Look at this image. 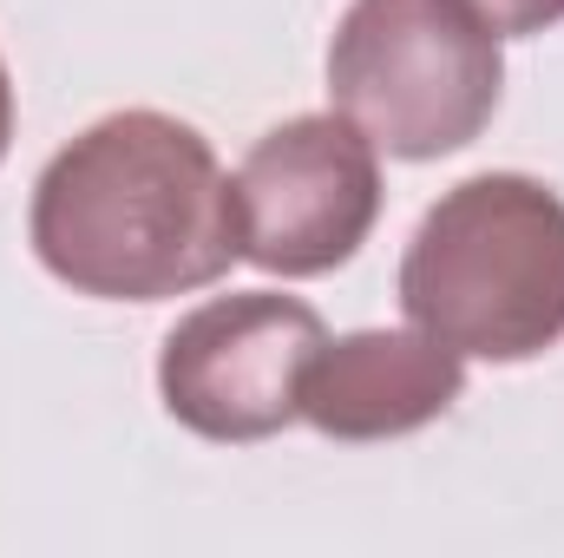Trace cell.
<instances>
[{"label": "cell", "instance_id": "6da1fadb", "mask_svg": "<svg viewBox=\"0 0 564 558\" xmlns=\"http://www.w3.org/2000/svg\"><path fill=\"white\" fill-rule=\"evenodd\" d=\"M40 270L93 302H171L243 257L237 197L210 139L171 112H106L59 144L26 204Z\"/></svg>", "mask_w": 564, "mask_h": 558}, {"label": "cell", "instance_id": "7a4b0ae2", "mask_svg": "<svg viewBox=\"0 0 564 558\" xmlns=\"http://www.w3.org/2000/svg\"><path fill=\"white\" fill-rule=\"evenodd\" d=\"M394 289L459 362H539L564 342V197L525 171L459 178L414 224Z\"/></svg>", "mask_w": 564, "mask_h": 558}, {"label": "cell", "instance_id": "3957f363", "mask_svg": "<svg viewBox=\"0 0 564 558\" xmlns=\"http://www.w3.org/2000/svg\"><path fill=\"white\" fill-rule=\"evenodd\" d=\"M328 99L401 164L453 158L492 126L506 53L466 0H348L328 40Z\"/></svg>", "mask_w": 564, "mask_h": 558}, {"label": "cell", "instance_id": "277c9868", "mask_svg": "<svg viewBox=\"0 0 564 558\" xmlns=\"http://www.w3.org/2000/svg\"><path fill=\"white\" fill-rule=\"evenodd\" d=\"M328 342L302 296L230 289L177 315L158 348V401L177 427L217 447L270 440L302 420V375Z\"/></svg>", "mask_w": 564, "mask_h": 558}, {"label": "cell", "instance_id": "5b68a950", "mask_svg": "<svg viewBox=\"0 0 564 558\" xmlns=\"http://www.w3.org/2000/svg\"><path fill=\"white\" fill-rule=\"evenodd\" d=\"M230 197L257 270L295 282L328 277L381 224V151L341 112H302L243 151Z\"/></svg>", "mask_w": 564, "mask_h": 558}, {"label": "cell", "instance_id": "8992f818", "mask_svg": "<svg viewBox=\"0 0 564 558\" xmlns=\"http://www.w3.org/2000/svg\"><path fill=\"white\" fill-rule=\"evenodd\" d=\"M466 395V362L433 335L408 329H355L315 348L302 375V420L328 440H401L421 433Z\"/></svg>", "mask_w": 564, "mask_h": 558}, {"label": "cell", "instance_id": "52a82bcc", "mask_svg": "<svg viewBox=\"0 0 564 558\" xmlns=\"http://www.w3.org/2000/svg\"><path fill=\"white\" fill-rule=\"evenodd\" d=\"M499 40H532V33H545V26H558L564 20V0H466Z\"/></svg>", "mask_w": 564, "mask_h": 558}, {"label": "cell", "instance_id": "ba28073f", "mask_svg": "<svg viewBox=\"0 0 564 558\" xmlns=\"http://www.w3.org/2000/svg\"><path fill=\"white\" fill-rule=\"evenodd\" d=\"M13 151V79H7V60H0V164Z\"/></svg>", "mask_w": 564, "mask_h": 558}]
</instances>
